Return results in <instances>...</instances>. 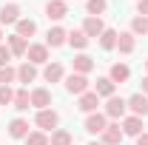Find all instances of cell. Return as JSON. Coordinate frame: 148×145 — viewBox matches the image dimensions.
Instances as JSON below:
<instances>
[{"mask_svg":"<svg viewBox=\"0 0 148 145\" xmlns=\"http://www.w3.org/2000/svg\"><path fill=\"white\" fill-rule=\"evenodd\" d=\"M125 111H128V103H125L123 97H117V94H114V97L106 100V117H108V120H123V117H125Z\"/></svg>","mask_w":148,"mask_h":145,"instance_id":"3","label":"cell"},{"mask_svg":"<svg viewBox=\"0 0 148 145\" xmlns=\"http://www.w3.org/2000/svg\"><path fill=\"white\" fill-rule=\"evenodd\" d=\"M26 145H51V142H49V134L46 131H32L26 137Z\"/></svg>","mask_w":148,"mask_h":145,"instance_id":"30","label":"cell"},{"mask_svg":"<svg viewBox=\"0 0 148 145\" xmlns=\"http://www.w3.org/2000/svg\"><path fill=\"white\" fill-rule=\"evenodd\" d=\"M100 105V97L94 94V91H86V94H80V100H77V108L83 111V114H94Z\"/></svg>","mask_w":148,"mask_h":145,"instance_id":"14","label":"cell"},{"mask_svg":"<svg viewBox=\"0 0 148 145\" xmlns=\"http://www.w3.org/2000/svg\"><path fill=\"white\" fill-rule=\"evenodd\" d=\"M12 105H14L17 111H29V108H32V91H29V88H17Z\"/></svg>","mask_w":148,"mask_h":145,"instance_id":"22","label":"cell"},{"mask_svg":"<svg viewBox=\"0 0 148 145\" xmlns=\"http://www.w3.org/2000/svg\"><path fill=\"white\" fill-rule=\"evenodd\" d=\"M106 125H108V117L100 114V111H94V114L86 117V131H88L91 137H100V134L106 131Z\"/></svg>","mask_w":148,"mask_h":145,"instance_id":"5","label":"cell"},{"mask_svg":"<svg viewBox=\"0 0 148 145\" xmlns=\"http://www.w3.org/2000/svg\"><path fill=\"white\" fill-rule=\"evenodd\" d=\"M20 20V6L17 3H6L0 9V26H14Z\"/></svg>","mask_w":148,"mask_h":145,"instance_id":"11","label":"cell"},{"mask_svg":"<svg viewBox=\"0 0 148 145\" xmlns=\"http://www.w3.org/2000/svg\"><path fill=\"white\" fill-rule=\"evenodd\" d=\"M137 145H148V134H140L137 137Z\"/></svg>","mask_w":148,"mask_h":145,"instance_id":"35","label":"cell"},{"mask_svg":"<svg viewBox=\"0 0 148 145\" xmlns=\"http://www.w3.org/2000/svg\"><path fill=\"white\" fill-rule=\"evenodd\" d=\"M94 94H97V97H100V100H103V97H106V100H108V97H114V91H117V85H114V83H111L108 77H97V83H94Z\"/></svg>","mask_w":148,"mask_h":145,"instance_id":"19","label":"cell"},{"mask_svg":"<svg viewBox=\"0 0 148 145\" xmlns=\"http://www.w3.org/2000/svg\"><path fill=\"white\" fill-rule=\"evenodd\" d=\"M128 77H131V68L125 66V63H114V66H111V71H108V80L114 83V85L128 83Z\"/></svg>","mask_w":148,"mask_h":145,"instance_id":"12","label":"cell"},{"mask_svg":"<svg viewBox=\"0 0 148 145\" xmlns=\"http://www.w3.org/2000/svg\"><path fill=\"white\" fill-rule=\"evenodd\" d=\"M6 46H9L12 57H26V51H29V40H23L20 34H12V37H6Z\"/></svg>","mask_w":148,"mask_h":145,"instance_id":"17","label":"cell"},{"mask_svg":"<svg viewBox=\"0 0 148 145\" xmlns=\"http://www.w3.org/2000/svg\"><path fill=\"white\" fill-rule=\"evenodd\" d=\"M14 80H17V68H12V66L0 68V85H12Z\"/></svg>","mask_w":148,"mask_h":145,"instance_id":"31","label":"cell"},{"mask_svg":"<svg viewBox=\"0 0 148 145\" xmlns=\"http://www.w3.org/2000/svg\"><path fill=\"white\" fill-rule=\"evenodd\" d=\"M123 134H125V137H134V140H137V137H140V134H145V131H143V117H134V114H128V117H123Z\"/></svg>","mask_w":148,"mask_h":145,"instance_id":"7","label":"cell"},{"mask_svg":"<svg viewBox=\"0 0 148 145\" xmlns=\"http://www.w3.org/2000/svg\"><path fill=\"white\" fill-rule=\"evenodd\" d=\"M49 142H51V145H74V137L66 131V128H57V131H51Z\"/></svg>","mask_w":148,"mask_h":145,"instance_id":"28","label":"cell"},{"mask_svg":"<svg viewBox=\"0 0 148 145\" xmlns=\"http://www.w3.org/2000/svg\"><path fill=\"white\" fill-rule=\"evenodd\" d=\"M137 14L148 17V0H137Z\"/></svg>","mask_w":148,"mask_h":145,"instance_id":"34","label":"cell"},{"mask_svg":"<svg viewBox=\"0 0 148 145\" xmlns=\"http://www.w3.org/2000/svg\"><path fill=\"white\" fill-rule=\"evenodd\" d=\"M66 43H69V31H66L63 26H51L49 34H46V46H49V49H60V46H66Z\"/></svg>","mask_w":148,"mask_h":145,"instance_id":"9","label":"cell"},{"mask_svg":"<svg viewBox=\"0 0 148 145\" xmlns=\"http://www.w3.org/2000/svg\"><path fill=\"white\" fill-rule=\"evenodd\" d=\"M66 14H69L66 0H49V3H46V17L49 20H63Z\"/></svg>","mask_w":148,"mask_h":145,"instance_id":"10","label":"cell"},{"mask_svg":"<svg viewBox=\"0 0 148 145\" xmlns=\"http://www.w3.org/2000/svg\"><path fill=\"white\" fill-rule=\"evenodd\" d=\"M0 43H3V29H0Z\"/></svg>","mask_w":148,"mask_h":145,"instance_id":"38","label":"cell"},{"mask_svg":"<svg viewBox=\"0 0 148 145\" xmlns=\"http://www.w3.org/2000/svg\"><path fill=\"white\" fill-rule=\"evenodd\" d=\"M71 66H74V74H86V77H88V71L94 68V60L86 54V51H80V54L71 60Z\"/></svg>","mask_w":148,"mask_h":145,"instance_id":"21","label":"cell"},{"mask_svg":"<svg viewBox=\"0 0 148 145\" xmlns=\"http://www.w3.org/2000/svg\"><path fill=\"white\" fill-rule=\"evenodd\" d=\"M63 85H66L69 94H77V97H80V94H86V91H91L88 77H86V74H74V71L66 77V83H63Z\"/></svg>","mask_w":148,"mask_h":145,"instance_id":"2","label":"cell"},{"mask_svg":"<svg viewBox=\"0 0 148 145\" xmlns=\"http://www.w3.org/2000/svg\"><path fill=\"white\" fill-rule=\"evenodd\" d=\"M12 100H14L12 85H0V105H12Z\"/></svg>","mask_w":148,"mask_h":145,"instance_id":"32","label":"cell"},{"mask_svg":"<svg viewBox=\"0 0 148 145\" xmlns=\"http://www.w3.org/2000/svg\"><path fill=\"white\" fill-rule=\"evenodd\" d=\"M26 57H29L32 66H46V63H49V46H46V43H29Z\"/></svg>","mask_w":148,"mask_h":145,"instance_id":"4","label":"cell"},{"mask_svg":"<svg viewBox=\"0 0 148 145\" xmlns=\"http://www.w3.org/2000/svg\"><path fill=\"white\" fill-rule=\"evenodd\" d=\"M143 94H145V97H148V74H145V77H143Z\"/></svg>","mask_w":148,"mask_h":145,"instance_id":"36","label":"cell"},{"mask_svg":"<svg viewBox=\"0 0 148 145\" xmlns=\"http://www.w3.org/2000/svg\"><path fill=\"white\" fill-rule=\"evenodd\" d=\"M145 71H148V60H145Z\"/></svg>","mask_w":148,"mask_h":145,"instance_id":"39","label":"cell"},{"mask_svg":"<svg viewBox=\"0 0 148 145\" xmlns=\"http://www.w3.org/2000/svg\"><path fill=\"white\" fill-rule=\"evenodd\" d=\"M14 29H17L14 34H20L23 40H29V37L37 31V23H34V20H29V17H20L17 23H14Z\"/></svg>","mask_w":148,"mask_h":145,"instance_id":"24","label":"cell"},{"mask_svg":"<svg viewBox=\"0 0 148 145\" xmlns=\"http://www.w3.org/2000/svg\"><path fill=\"white\" fill-rule=\"evenodd\" d=\"M125 103H128V111L134 117H148V97L143 91H140V94H131Z\"/></svg>","mask_w":148,"mask_h":145,"instance_id":"8","label":"cell"},{"mask_svg":"<svg viewBox=\"0 0 148 145\" xmlns=\"http://www.w3.org/2000/svg\"><path fill=\"white\" fill-rule=\"evenodd\" d=\"M91 40L83 34V29H74V31H69V46L71 49H77V51H86V46H88Z\"/></svg>","mask_w":148,"mask_h":145,"instance_id":"25","label":"cell"},{"mask_svg":"<svg viewBox=\"0 0 148 145\" xmlns=\"http://www.w3.org/2000/svg\"><path fill=\"white\" fill-rule=\"evenodd\" d=\"M88 145H103V142H100V140H97V142H88Z\"/></svg>","mask_w":148,"mask_h":145,"instance_id":"37","label":"cell"},{"mask_svg":"<svg viewBox=\"0 0 148 145\" xmlns=\"http://www.w3.org/2000/svg\"><path fill=\"white\" fill-rule=\"evenodd\" d=\"M117 37H120V31L106 29V31L100 34V49H103V51H114V49H117Z\"/></svg>","mask_w":148,"mask_h":145,"instance_id":"26","label":"cell"},{"mask_svg":"<svg viewBox=\"0 0 148 145\" xmlns=\"http://www.w3.org/2000/svg\"><path fill=\"white\" fill-rule=\"evenodd\" d=\"M32 108H37V111L51 108V91L49 88H34L32 91Z\"/></svg>","mask_w":148,"mask_h":145,"instance_id":"13","label":"cell"},{"mask_svg":"<svg viewBox=\"0 0 148 145\" xmlns=\"http://www.w3.org/2000/svg\"><path fill=\"white\" fill-rule=\"evenodd\" d=\"M34 80H37V66H32V63L26 60V63L17 68V83L29 85V83H34Z\"/></svg>","mask_w":148,"mask_h":145,"instance_id":"23","label":"cell"},{"mask_svg":"<svg viewBox=\"0 0 148 145\" xmlns=\"http://www.w3.org/2000/svg\"><path fill=\"white\" fill-rule=\"evenodd\" d=\"M123 128H120V122H108L106 125V131L100 134V142L103 145H123Z\"/></svg>","mask_w":148,"mask_h":145,"instance_id":"6","label":"cell"},{"mask_svg":"<svg viewBox=\"0 0 148 145\" xmlns=\"http://www.w3.org/2000/svg\"><path fill=\"white\" fill-rule=\"evenodd\" d=\"M9 60H12L9 46H6V43H0V68H3V66H9Z\"/></svg>","mask_w":148,"mask_h":145,"instance_id":"33","label":"cell"},{"mask_svg":"<svg viewBox=\"0 0 148 145\" xmlns=\"http://www.w3.org/2000/svg\"><path fill=\"white\" fill-rule=\"evenodd\" d=\"M108 9V0H86V12L88 17H103Z\"/></svg>","mask_w":148,"mask_h":145,"instance_id":"27","label":"cell"},{"mask_svg":"<svg viewBox=\"0 0 148 145\" xmlns=\"http://www.w3.org/2000/svg\"><path fill=\"white\" fill-rule=\"evenodd\" d=\"M117 49H120V54H134L137 37L131 34V31H120V37H117Z\"/></svg>","mask_w":148,"mask_h":145,"instance_id":"20","label":"cell"},{"mask_svg":"<svg viewBox=\"0 0 148 145\" xmlns=\"http://www.w3.org/2000/svg\"><path fill=\"white\" fill-rule=\"evenodd\" d=\"M34 125H37V131H57V125H60V114H57L54 108H43V111H37Z\"/></svg>","mask_w":148,"mask_h":145,"instance_id":"1","label":"cell"},{"mask_svg":"<svg viewBox=\"0 0 148 145\" xmlns=\"http://www.w3.org/2000/svg\"><path fill=\"white\" fill-rule=\"evenodd\" d=\"M131 34H134V37H145L148 34V17L137 14V17L131 20Z\"/></svg>","mask_w":148,"mask_h":145,"instance_id":"29","label":"cell"},{"mask_svg":"<svg viewBox=\"0 0 148 145\" xmlns=\"http://www.w3.org/2000/svg\"><path fill=\"white\" fill-rule=\"evenodd\" d=\"M32 131H29V122L23 120V117H14L12 122H9V137L12 140H26Z\"/></svg>","mask_w":148,"mask_h":145,"instance_id":"16","label":"cell"},{"mask_svg":"<svg viewBox=\"0 0 148 145\" xmlns=\"http://www.w3.org/2000/svg\"><path fill=\"white\" fill-rule=\"evenodd\" d=\"M43 80H46V83H60V80H66V68H63V63H46V68H43Z\"/></svg>","mask_w":148,"mask_h":145,"instance_id":"15","label":"cell"},{"mask_svg":"<svg viewBox=\"0 0 148 145\" xmlns=\"http://www.w3.org/2000/svg\"><path fill=\"white\" fill-rule=\"evenodd\" d=\"M106 31V23H103V17H86V23H83V34L88 37H100Z\"/></svg>","mask_w":148,"mask_h":145,"instance_id":"18","label":"cell"}]
</instances>
